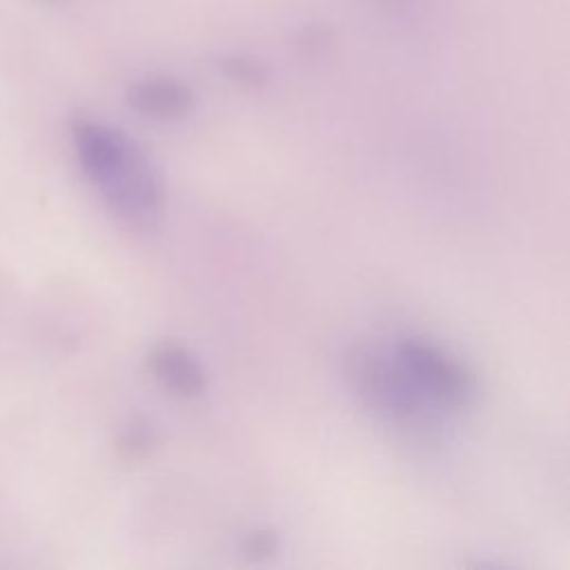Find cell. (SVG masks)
Listing matches in <instances>:
<instances>
[{"mask_svg":"<svg viewBox=\"0 0 570 570\" xmlns=\"http://www.w3.org/2000/svg\"><path fill=\"white\" fill-rule=\"evenodd\" d=\"M343 376L356 401L381 423L414 439H436L441 412L401 367L396 356L354 345L343 358Z\"/></svg>","mask_w":570,"mask_h":570,"instance_id":"cell-1","label":"cell"},{"mask_svg":"<svg viewBox=\"0 0 570 570\" xmlns=\"http://www.w3.org/2000/svg\"><path fill=\"white\" fill-rule=\"evenodd\" d=\"M109 207L134 229L154 232L165 214V180L154 160L127 136L94 178Z\"/></svg>","mask_w":570,"mask_h":570,"instance_id":"cell-2","label":"cell"},{"mask_svg":"<svg viewBox=\"0 0 570 570\" xmlns=\"http://www.w3.org/2000/svg\"><path fill=\"white\" fill-rule=\"evenodd\" d=\"M394 356L414 385L439 407H465L472 403L476 385L468 367L443 347L423 338H403Z\"/></svg>","mask_w":570,"mask_h":570,"instance_id":"cell-3","label":"cell"},{"mask_svg":"<svg viewBox=\"0 0 570 570\" xmlns=\"http://www.w3.org/2000/svg\"><path fill=\"white\" fill-rule=\"evenodd\" d=\"M127 102L140 116L156 122H178L194 109L191 89L167 76H151L136 80L127 89Z\"/></svg>","mask_w":570,"mask_h":570,"instance_id":"cell-4","label":"cell"},{"mask_svg":"<svg viewBox=\"0 0 570 570\" xmlns=\"http://www.w3.org/2000/svg\"><path fill=\"white\" fill-rule=\"evenodd\" d=\"M151 376L178 399H196L207 387L200 361L178 343H158L147 354Z\"/></svg>","mask_w":570,"mask_h":570,"instance_id":"cell-5","label":"cell"},{"mask_svg":"<svg viewBox=\"0 0 570 570\" xmlns=\"http://www.w3.org/2000/svg\"><path fill=\"white\" fill-rule=\"evenodd\" d=\"M154 445H156L154 430L145 421L129 423L127 428H122V432L116 439L118 456L127 463L145 461L149 456V452L154 450Z\"/></svg>","mask_w":570,"mask_h":570,"instance_id":"cell-6","label":"cell"},{"mask_svg":"<svg viewBox=\"0 0 570 570\" xmlns=\"http://www.w3.org/2000/svg\"><path fill=\"white\" fill-rule=\"evenodd\" d=\"M218 69L225 78L234 80L236 85L243 87H263L267 82V69L263 62H258L252 56L243 53H229L218 60Z\"/></svg>","mask_w":570,"mask_h":570,"instance_id":"cell-7","label":"cell"},{"mask_svg":"<svg viewBox=\"0 0 570 570\" xmlns=\"http://www.w3.org/2000/svg\"><path fill=\"white\" fill-rule=\"evenodd\" d=\"M276 550H278V534L267 528H256V530L247 532L240 541L243 557L254 563L272 559L276 554Z\"/></svg>","mask_w":570,"mask_h":570,"instance_id":"cell-8","label":"cell"},{"mask_svg":"<svg viewBox=\"0 0 570 570\" xmlns=\"http://www.w3.org/2000/svg\"><path fill=\"white\" fill-rule=\"evenodd\" d=\"M376 4L392 13H410L419 4V0H376Z\"/></svg>","mask_w":570,"mask_h":570,"instance_id":"cell-9","label":"cell"}]
</instances>
